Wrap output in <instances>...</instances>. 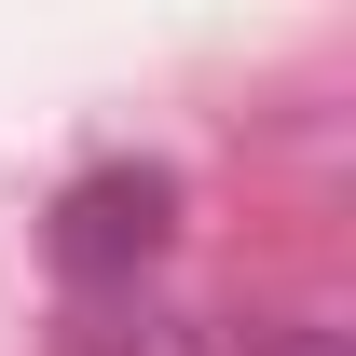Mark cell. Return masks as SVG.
Returning a JSON list of instances; mask_svg holds the SVG:
<instances>
[{"instance_id": "cell-2", "label": "cell", "mask_w": 356, "mask_h": 356, "mask_svg": "<svg viewBox=\"0 0 356 356\" xmlns=\"http://www.w3.org/2000/svg\"><path fill=\"white\" fill-rule=\"evenodd\" d=\"M247 343H261V356H343L329 329H302V315H288V329H247Z\"/></svg>"}, {"instance_id": "cell-1", "label": "cell", "mask_w": 356, "mask_h": 356, "mask_svg": "<svg viewBox=\"0 0 356 356\" xmlns=\"http://www.w3.org/2000/svg\"><path fill=\"white\" fill-rule=\"evenodd\" d=\"M55 247H69V274H124V261H151V247H165V178H83Z\"/></svg>"}]
</instances>
